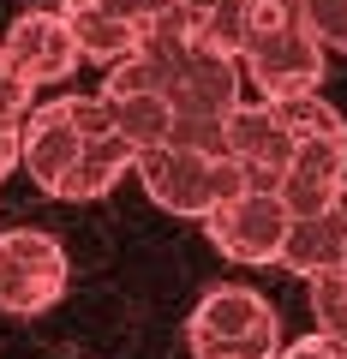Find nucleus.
<instances>
[{"mask_svg": "<svg viewBox=\"0 0 347 359\" xmlns=\"http://www.w3.org/2000/svg\"><path fill=\"white\" fill-rule=\"evenodd\" d=\"M275 108L287 114V126H294L299 138H347V120L323 102L318 90H306V96H282Z\"/></svg>", "mask_w": 347, "mask_h": 359, "instance_id": "13", "label": "nucleus"}, {"mask_svg": "<svg viewBox=\"0 0 347 359\" xmlns=\"http://www.w3.org/2000/svg\"><path fill=\"white\" fill-rule=\"evenodd\" d=\"M341 269H347V252H341Z\"/></svg>", "mask_w": 347, "mask_h": 359, "instance_id": "18", "label": "nucleus"}, {"mask_svg": "<svg viewBox=\"0 0 347 359\" xmlns=\"http://www.w3.org/2000/svg\"><path fill=\"white\" fill-rule=\"evenodd\" d=\"M0 48L13 54V66L30 78V84H66V78L78 72V60H84V42H78L72 18L60 13V6H30V13H18L13 25H6V36H0Z\"/></svg>", "mask_w": 347, "mask_h": 359, "instance_id": "7", "label": "nucleus"}, {"mask_svg": "<svg viewBox=\"0 0 347 359\" xmlns=\"http://www.w3.org/2000/svg\"><path fill=\"white\" fill-rule=\"evenodd\" d=\"M299 150V132L287 126V114L264 96V102H240L228 114V156L233 162H245V174H252V186H282L287 162H294Z\"/></svg>", "mask_w": 347, "mask_h": 359, "instance_id": "8", "label": "nucleus"}, {"mask_svg": "<svg viewBox=\"0 0 347 359\" xmlns=\"http://www.w3.org/2000/svg\"><path fill=\"white\" fill-rule=\"evenodd\" d=\"M323 36L306 25L299 0H252L245 13V36H240V66L257 84V96H306L323 84Z\"/></svg>", "mask_w": 347, "mask_h": 359, "instance_id": "2", "label": "nucleus"}, {"mask_svg": "<svg viewBox=\"0 0 347 359\" xmlns=\"http://www.w3.org/2000/svg\"><path fill=\"white\" fill-rule=\"evenodd\" d=\"M347 252V186L329 210H311V216H294L287 228V245H282V269L294 276H318V269H335Z\"/></svg>", "mask_w": 347, "mask_h": 359, "instance_id": "11", "label": "nucleus"}, {"mask_svg": "<svg viewBox=\"0 0 347 359\" xmlns=\"http://www.w3.org/2000/svg\"><path fill=\"white\" fill-rule=\"evenodd\" d=\"M18 168L60 204H90L138 168V144L120 132L108 96H54L30 108Z\"/></svg>", "mask_w": 347, "mask_h": 359, "instance_id": "1", "label": "nucleus"}, {"mask_svg": "<svg viewBox=\"0 0 347 359\" xmlns=\"http://www.w3.org/2000/svg\"><path fill=\"white\" fill-rule=\"evenodd\" d=\"M311 287V318H318V330L329 335V341L347 347V269H318V276H306Z\"/></svg>", "mask_w": 347, "mask_h": 359, "instance_id": "12", "label": "nucleus"}, {"mask_svg": "<svg viewBox=\"0 0 347 359\" xmlns=\"http://www.w3.org/2000/svg\"><path fill=\"white\" fill-rule=\"evenodd\" d=\"M132 174L144 180L150 204H162L168 216H198L204 222L222 198L245 192L252 174L245 162H233L228 150H198V144H156V150H138V168Z\"/></svg>", "mask_w": 347, "mask_h": 359, "instance_id": "3", "label": "nucleus"}, {"mask_svg": "<svg viewBox=\"0 0 347 359\" xmlns=\"http://www.w3.org/2000/svg\"><path fill=\"white\" fill-rule=\"evenodd\" d=\"M299 13H306V25L323 36V48L347 54V0H299Z\"/></svg>", "mask_w": 347, "mask_h": 359, "instance_id": "15", "label": "nucleus"}, {"mask_svg": "<svg viewBox=\"0 0 347 359\" xmlns=\"http://www.w3.org/2000/svg\"><path fill=\"white\" fill-rule=\"evenodd\" d=\"M341 186H347V138H299L275 192L294 216H311V210H329Z\"/></svg>", "mask_w": 347, "mask_h": 359, "instance_id": "9", "label": "nucleus"}, {"mask_svg": "<svg viewBox=\"0 0 347 359\" xmlns=\"http://www.w3.org/2000/svg\"><path fill=\"white\" fill-rule=\"evenodd\" d=\"M341 359H347V353H341Z\"/></svg>", "mask_w": 347, "mask_h": 359, "instance_id": "19", "label": "nucleus"}, {"mask_svg": "<svg viewBox=\"0 0 347 359\" xmlns=\"http://www.w3.org/2000/svg\"><path fill=\"white\" fill-rule=\"evenodd\" d=\"M138 6H144V25H162V18L174 13V0H138Z\"/></svg>", "mask_w": 347, "mask_h": 359, "instance_id": "17", "label": "nucleus"}, {"mask_svg": "<svg viewBox=\"0 0 347 359\" xmlns=\"http://www.w3.org/2000/svg\"><path fill=\"white\" fill-rule=\"evenodd\" d=\"M341 353H347L341 341H329L323 330H311V335H299V341H287L275 359H341Z\"/></svg>", "mask_w": 347, "mask_h": 359, "instance_id": "16", "label": "nucleus"}, {"mask_svg": "<svg viewBox=\"0 0 347 359\" xmlns=\"http://www.w3.org/2000/svg\"><path fill=\"white\" fill-rule=\"evenodd\" d=\"M192 359H275L282 353V318L257 287H210L198 311L186 318Z\"/></svg>", "mask_w": 347, "mask_h": 359, "instance_id": "4", "label": "nucleus"}, {"mask_svg": "<svg viewBox=\"0 0 347 359\" xmlns=\"http://www.w3.org/2000/svg\"><path fill=\"white\" fill-rule=\"evenodd\" d=\"M30 108H36V84H30V78L13 66V54L0 48V132L25 138V120H30Z\"/></svg>", "mask_w": 347, "mask_h": 359, "instance_id": "14", "label": "nucleus"}, {"mask_svg": "<svg viewBox=\"0 0 347 359\" xmlns=\"http://www.w3.org/2000/svg\"><path fill=\"white\" fill-rule=\"evenodd\" d=\"M72 264L66 245L42 228H6L0 233V311L6 318H42L60 306Z\"/></svg>", "mask_w": 347, "mask_h": 359, "instance_id": "5", "label": "nucleus"}, {"mask_svg": "<svg viewBox=\"0 0 347 359\" xmlns=\"http://www.w3.org/2000/svg\"><path fill=\"white\" fill-rule=\"evenodd\" d=\"M60 13L72 18L78 42H84V60H102V66L126 60L144 42V30H150L138 0H60Z\"/></svg>", "mask_w": 347, "mask_h": 359, "instance_id": "10", "label": "nucleus"}, {"mask_svg": "<svg viewBox=\"0 0 347 359\" xmlns=\"http://www.w3.org/2000/svg\"><path fill=\"white\" fill-rule=\"evenodd\" d=\"M287 228H294V210H287L282 192H270V186H245V192L222 198L204 216L210 245H216L222 257H233V264H282Z\"/></svg>", "mask_w": 347, "mask_h": 359, "instance_id": "6", "label": "nucleus"}]
</instances>
